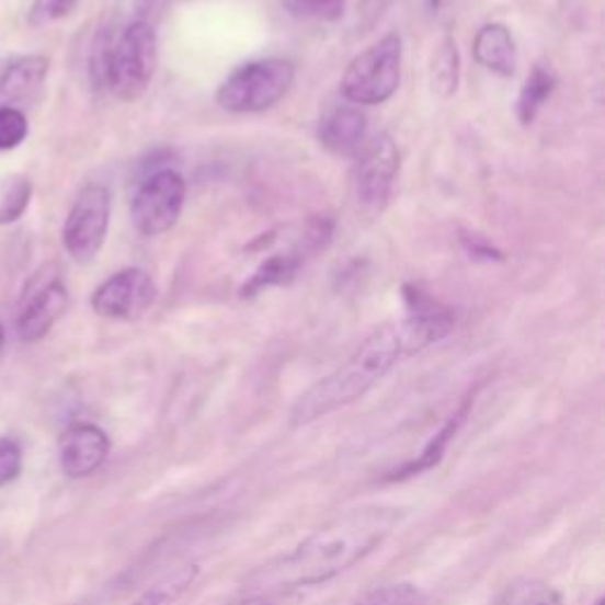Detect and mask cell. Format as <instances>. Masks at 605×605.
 I'll return each mask as SVG.
<instances>
[{
  "label": "cell",
  "instance_id": "cell-30",
  "mask_svg": "<svg viewBox=\"0 0 605 605\" xmlns=\"http://www.w3.org/2000/svg\"><path fill=\"white\" fill-rule=\"evenodd\" d=\"M441 3H443V0H429V5H431V10H437V8H441Z\"/></svg>",
  "mask_w": 605,
  "mask_h": 605
},
{
  "label": "cell",
  "instance_id": "cell-16",
  "mask_svg": "<svg viewBox=\"0 0 605 605\" xmlns=\"http://www.w3.org/2000/svg\"><path fill=\"white\" fill-rule=\"evenodd\" d=\"M306 259H308V253L300 247L292 249L289 253L270 255V259L265 263H261L259 270L253 272V277L244 286H241V296L251 298L255 294H261L263 289H270V286L289 284L296 277L300 265L306 263Z\"/></svg>",
  "mask_w": 605,
  "mask_h": 605
},
{
  "label": "cell",
  "instance_id": "cell-28",
  "mask_svg": "<svg viewBox=\"0 0 605 605\" xmlns=\"http://www.w3.org/2000/svg\"><path fill=\"white\" fill-rule=\"evenodd\" d=\"M461 241H464L466 249L471 251L473 255H486V259H490V261L492 259H502V253H499L492 244H488V241L482 239V237L471 235V237H461Z\"/></svg>",
  "mask_w": 605,
  "mask_h": 605
},
{
  "label": "cell",
  "instance_id": "cell-7",
  "mask_svg": "<svg viewBox=\"0 0 605 605\" xmlns=\"http://www.w3.org/2000/svg\"><path fill=\"white\" fill-rule=\"evenodd\" d=\"M112 192L100 183L85 185L69 210L62 230L65 249L76 263H90L107 239Z\"/></svg>",
  "mask_w": 605,
  "mask_h": 605
},
{
  "label": "cell",
  "instance_id": "cell-26",
  "mask_svg": "<svg viewBox=\"0 0 605 605\" xmlns=\"http://www.w3.org/2000/svg\"><path fill=\"white\" fill-rule=\"evenodd\" d=\"M509 605H561V596L549 584L529 582L513 592Z\"/></svg>",
  "mask_w": 605,
  "mask_h": 605
},
{
  "label": "cell",
  "instance_id": "cell-29",
  "mask_svg": "<svg viewBox=\"0 0 605 605\" xmlns=\"http://www.w3.org/2000/svg\"><path fill=\"white\" fill-rule=\"evenodd\" d=\"M3 345H5V329L0 324V351H3Z\"/></svg>",
  "mask_w": 605,
  "mask_h": 605
},
{
  "label": "cell",
  "instance_id": "cell-2",
  "mask_svg": "<svg viewBox=\"0 0 605 605\" xmlns=\"http://www.w3.org/2000/svg\"><path fill=\"white\" fill-rule=\"evenodd\" d=\"M400 322L384 324L362 341L357 351L339 369L312 384L292 407L289 423L294 429L310 426L343 407L365 398L381 378L407 357Z\"/></svg>",
  "mask_w": 605,
  "mask_h": 605
},
{
  "label": "cell",
  "instance_id": "cell-31",
  "mask_svg": "<svg viewBox=\"0 0 605 605\" xmlns=\"http://www.w3.org/2000/svg\"><path fill=\"white\" fill-rule=\"evenodd\" d=\"M596 605H603V598H598V601H596Z\"/></svg>",
  "mask_w": 605,
  "mask_h": 605
},
{
  "label": "cell",
  "instance_id": "cell-17",
  "mask_svg": "<svg viewBox=\"0 0 605 605\" xmlns=\"http://www.w3.org/2000/svg\"><path fill=\"white\" fill-rule=\"evenodd\" d=\"M556 85H558V76L553 73L551 67L537 65L533 71H529V76L525 79L521 93H518V102H516L518 121L523 126L533 124V121L539 114V110L553 95Z\"/></svg>",
  "mask_w": 605,
  "mask_h": 605
},
{
  "label": "cell",
  "instance_id": "cell-23",
  "mask_svg": "<svg viewBox=\"0 0 605 605\" xmlns=\"http://www.w3.org/2000/svg\"><path fill=\"white\" fill-rule=\"evenodd\" d=\"M28 135V121L22 110L0 107V149L20 147Z\"/></svg>",
  "mask_w": 605,
  "mask_h": 605
},
{
  "label": "cell",
  "instance_id": "cell-27",
  "mask_svg": "<svg viewBox=\"0 0 605 605\" xmlns=\"http://www.w3.org/2000/svg\"><path fill=\"white\" fill-rule=\"evenodd\" d=\"M296 10L315 20H324V22H334L343 14L345 0H294Z\"/></svg>",
  "mask_w": 605,
  "mask_h": 605
},
{
  "label": "cell",
  "instance_id": "cell-14",
  "mask_svg": "<svg viewBox=\"0 0 605 605\" xmlns=\"http://www.w3.org/2000/svg\"><path fill=\"white\" fill-rule=\"evenodd\" d=\"M320 142L336 157H357L367 138V116L351 104H341L320 121Z\"/></svg>",
  "mask_w": 605,
  "mask_h": 605
},
{
  "label": "cell",
  "instance_id": "cell-1",
  "mask_svg": "<svg viewBox=\"0 0 605 605\" xmlns=\"http://www.w3.org/2000/svg\"><path fill=\"white\" fill-rule=\"evenodd\" d=\"M410 511L396 504L347 509L267 566L251 572L241 592L300 601L306 589L324 586L381 549Z\"/></svg>",
  "mask_w": 605,
  "mask_h": 605
},
{
  "label": "cell",
  "instance_id": "cell-20",
  "mask_svg": "<svg viewBox=\"0 0 605 605\" xmlns=\"http://www.w3.org/2000/svg\"><path fill=\"white\" fill-rule=\"evenodd\" d=\"M431 81H433V88L443 98L454 95V90H457V83H459V50H457V43H454L452 36H445L433 53Z\"/></svg>",
  "mask_w": 605,
  "mask_h": 605
},
{
  "label": "cell",
  "instance_id": "cell-10",
  "mask_svg": "<svg viewBox=\"0 0 605 605\" xmlns=\"http://www.w3.org/2000/svg\"><path fill=\"white\" fill-rule=\"evenodd\" d=\"M402 298L407 306V317L400 322V329L407 353H421L423 347H429L452 334L454 315L449 308L441 306L435 298L410 284L402 289Z\"/></svg>",
  "mask_w": 605,
  "mask_h": 605
},
{
  "label": "cell",
  "instance_id": "cell-11",
  "mask_svg": "<svg viewBox=\"0 0 605 605\" xmlns=\"http://www.w3.org/2000/svg\"><path fill=\"white\" fill-rule=\"evenodd\" d=\"M112 452L110 435L95 423H73L59 435V466L67 478L81 480L100 471Z\"/></svg>",
  "mask_w": 605,
  "mask_h": 605
},
{
  "label": "cell",
  "instance_id": "cell-19",
  "mask_svg": "<svg viewBox=\"0 0 605 605\" xmlns=\"http://www.w3.org/2000/svg\"><path fill=\"white\" fill-rule=\"evenodd\" d=\"M466 412H468V400L461 404V410L457 414H452V419L441 429V433H437L433 437V441L429 443V447L419 454V459H414V461H410L407 466H402L400 471H396V473L390 476V480H402V478L416 476V473L426 471V468H431V466H435L437 461H441V457H443L445 449H447L449 437L459 431L461 421L466 419Z\"/></svg>",
  "mask_w": 605,
  "mask_h": 605
},
{
  "label": "cell",
  "instance_id": "cell-13",
  "mask_svg": "<svg viewBox=\"0 0 605 605\" xmlns=\"http://www.w3.org/2000/svg\"><path fill=\"white\" fill-rule=\"evenodd\" d=\"M50 62L43 55H24L12 59V62L0 73V107L20 110L22 104L32 102L45 83Z\"/></svg>",
  "mask_w": 605,
  "mask_h": 605
},
{
  "label": "cell",
  "instance_id": "cell-8",
  "mask_svg": "<svg viewBox=\"0 0 605 605\" xmlns=\"http://www.w3.org/2000/svg\"><path fill=\"white\" fill-rule=\"evenodd\" d=\"M400 171V151L390 135H376L372 142H365L359 149L353 187L359 206L369 214H381L386 208L392 185Z\"/></svg>",
  "mask_w": 605,
  "mask_h": 605
},
{
  "label": "cell",
  "instance_id": "cell-9",
  "mask_svg": "<svg viewBox=\"0 0 605 605\" xmlns=\"http://www.w3.org/2000/svg\"><path fill=\"white\" fill-rule=\"evenodd\" d=\"M155 298L157 286L147 272L140 267H126L98 286L90 306L100 317H110V320H135L147 312Z\"/></svg>",
  "mask_w": 605,
  "mask_h": 605
},
{
  "label": "cell",
  "instance_id": "cell-21",
  "mask_svg": "<svg viewBox=\"0 0 605 605\" xmlns=\"http://www.w3.org/2000/svg\"><path fill=\"white\" fill-rule=\"evenodd\" d=\"M32 202V180L8 178L0 187V225H10L24 216Z\"/></svg>",
  "mask_w": 605,
  "mask_h": 605
},
{
  "label": "cell",
  "instance_id": "cell-25",
  "mask_svg": "<svg viewBox=\"0 0 605 605\" xmlns=\"http://www.w3.org/2000/svg\"><path fill=\"white\" fill-rule=\"evenodd\" d=\"M22 447L10 435H0V488L10 486L22 473Z\"/></svg>",
  "mask_w": 605,
  "mask_h": 605
},
{
  "label": "cell",
  "instance_id": "cell-5",
  "mask_svg": "<svg viewBox=\"0 0 605 605\" xmlns=\"http://www.w3.org/2000/svg\"><path fill=\"white\" fill-rule=\"evenodd\" d=\"M402 67V38L392 32L369 45L347 65L341 90L353 104H384L396 95Z\"/></svg>",
  "mask_w": 605,
  "mask_h": 605
},
{
  "label": "cell",
  "instance_id": "cell-6",
  "mask_svg": "<svg viewBox=\"0 0 605 605\" xmlns=\"http://www.w3.org/2000/svg\"><path fill=\"white\" fill-rule=\"evenodd\" d=\"M185 206V180L173 169L149 173L133 194L130 218L145 237H159L178 222Z\"/></svg>",
  "mask_w": 605,
  "mask_h": 605
},
{
  "label": "cell",
  "instance_id": "cell-3",
  "mask_svg": "<svg viewBox=\"0 0 605 605\" xmlns=\"http://www.w3.org/2000/svg\"><path fill=\"white\" fill-rule=\"evenodd\" d=\"M157 28L149 22H133L116 41L104 36L93 53V81L124 100H140L155 79Z\"/></svg>",
  "mask_w": 605,
  "mask_h": 605
},
{
  "label": "cell",
  "instance_id": "cell-24",
  "mask_svg": "<svg viewBox=\"0 0 605 605\" xmlns=\"http://www.w3.org/2000/svg\"><path fill=\"white\" fill-rule=\"evenodd\" d=\"M81 0H34L32 12H28V22L32 26H45L69 18Z\"/></svg>",
  "mask_w": 605,
  "mask_h": 605
},
{
  "label": "cell",
  "instance_id": "cell-18",
  "mask_svg": "<svg viewBox=\"0 0 605 605\" xmlns=\"http://www.w3.org/2000/svg\"><path fill=\"white\" fill-rule=\"evenodd\" d=\"M199 572L202 568L196 563L180 566L169 574H163L157 584H151L147 592H142L130 605H175L190 592L194 582L199 580Z\"/></svg>",
  "mask_w": 605,
  "mask_h": 605
},
{
  "label": "cell",
  "instance_id": "cell-15",
  "mask_svg": "<svg viewBox=\"0 0 605 605\" xmlns=\"http://www.w3.org/2000/svg\"><path fill=\"white\" fill-rule=\"evenodd\" d=\"M473 57L480 67L499 76H513L518 65L516 43L504 24H486L473 41Z\"/></svg>",
  "mask_w": 605,
  "mask_h": 605
},
{
  "label": "cell",
  "instance_id": "cell-4",
  "mask_svg": "<svg viewBox=\"0 0 605 605\" xmlns=\"http://www.w3.org/2000/svg\"><path fill=\"white\" fill-rule=\"evenodd\" d=\"M294 79L296 69L289 59H255L227 76L218 90V104L235 114L265 112L289 93Z\"/></svg>",
  "mask_w": 605,
  "mask_h": 605
},
{
  "label": "cell",
  "instance_id": "cell-12",
  "mask_svg": "<svg viewBox=\"0 0 605 605\" xmlns=\"http://www.w3.org/2000/svg\"><path fill=\"white\" fill-rule=\"evenodd\" d=\"M67 306L69 292L59 277L34 286L18 317L20 339L26 343H36L43 336H48V331L55 327V322L67 312Z\"/></svg>",
  "mask_w": 605,
  "mask_h": 605
},
{
  "label": "cell",
  "instance_id": "cell-22",
  "mask_svg": "<svg viewBox=\"0 0 605 605\" xmlns=\"http://www.w3.org/2000/svg\"><path fill=\"white\" fill-rule=\"evenodd\" d=\"M353 605H426V596H423L419 586L400 582V584L376 586L374 592L362 596Z\"/></svg>",
  "mask_w": 605,
  "mask_h": 605
}]
</instances>
